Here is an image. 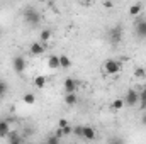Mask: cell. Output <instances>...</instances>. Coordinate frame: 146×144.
<instances>
[{"label": "cell", "mask_w": 146, "mask_h": 144, "mask_svg": "<svg viewBox=\"0 0 146 144\" xmlns=\"http://www.w3.org/2000/svg\"><path fill=\"white\" fill-rule=\"evenodd\" d=\"M122 107H126L124 98H115V100L112 102V110H121Z\"/></svg>", "instance_id": "d6986e66"}, {"label": "cell", "mask_w": 146, "mask_h": 144, "mask_svg": "<svg viewBox=\"0 0 146 144\" xmlns=\"http://www.w3.org/2000/svg\"><path fill=\"white\" fill-rule=\"evenodd\" d=\"M119 71H121V63L117 59H106L104 61V73L106 75L115 76Z\"/></svg>", "instance_id": "7a4b0ae2"}, {"label": "cell", "mask_w": 146, "mask_h": 144, "mask_svg": "<svg viewBox=\"0 0 146 144\" xmlns=\"http://www.w3.org/2000/svg\"><path fill=\"white\" fill-rule=\"evenodd\" d=\"M134 78H138V80H145L146 78V70L143 66H138V68H134Z\"/></svg>", "instance_id": "e0dca14e"}, {"label": "cell", "mask_w": 146, "mask_h": 144, "mask_svg": "<svg viewBox=\"0 0 146 144\" xmlns=\"http://www.w3.org/2000/svg\"><path fill=\"white\" fill-rule=\"evenodd\" d=\"M51 39V31L49 29H44V31H41V34H39V41H42V42H48Z\"/></svg>", "instance_id": "ffe728a7"}, {"label": "cell", "mask_w": 146, "mask_h": 144, "mask_svg": "<svg viewBox=\"0 0 146 144\" xmlns=\"http://www.w3.org/2000/svg\"><path fill=\"white\" fill-rule=\"evenodd\" d=\"M46 143L48 144H58L60 143V137H58V136H49V137L46 139Z\"/></svg>", "instance_id": "603a6c76"}, {"label": "cell", "mask_w": 146, "mask_h": 144, "mask_svg": "<svg viewBox=\"0 0 146 144\" xmlns=\"http://www.w3.org/2000/svg\"><path fill=\"white\" fill-rule=\"evenodd\" d=\"M29 51H31L33 56H41V54L46 51V42H42V41H36V42H33L31 48H29Z\"/></svg>", "instance_id": "52a82bcc"}, {"label": "cell", "mask_w": 146, "mask_h": 144, "mask_svg": "<svg viewBox=\"0 0 146 144\" xmlns=\"http://www.w3.org/2000/svg\"><path fill=\"white\" fill-rule=\"evenodd\" d=\"M82 131H83V126H76V127H73V134L78 136V137H82Z\"/></svg>", "instance_id": "cb8c5ba5"}, {"label": "cell", "mask_w": 146, "mask_h": 144, "mask_svg": "<svg viewBox=\"0 0 146 144\" xmlns=\"http://www.w3.org/2000/svg\"><path fill=\"white\" fill-rule=\"evenodd\" d=\"M7 137H9V141H10V143H21V141H22V137H21V136H17V134H14V132H9V134H7Z\"/></svg>", "instance_id": "7402d4cb"}, {"label": "cell", "mask_w": 146, "mask_h": 144, "mask_svg": "<svg viewBox=\"0 0 146 144\" xmlns=\"http://www.w3.org/2000/svg\"><path fill=\"white\" fill-rule=\"evenodd\" d=\"M65 126H68V120H66V119H61L60 124H58V127H65Z\"/></svg>", "instance_id": "d4e9b609"}, {"label": "cell", "mask_w": 146, "mask_h": 144, "mask_svg": "<svg viewBox=\"0 0 146 144\" xmlns=\"http://www.w3.org/2000/svg\"><path fill=\"white\" fill-rule=\"evenodd\" d=\"M22 17H24V22H26L27 26H31V27H36V26L41 24V14H39V10L34 9V7H27V9H24Z\"/></svg>", "instance_id": "6da1fadb"}, {"label": "cell", "mask_w": 146, "mask_h": 144, "mask_svg": "<svg viewBox=\"0 0 146 144\" xmlns=\"http://www.w3.org/2000/svg\"><path fill=\"white\" fill-rule=\"evenodd\" d=\"M7 92H9V85H7V81L0 80V98H3V97L7 95Z\"/></svg>", "instance_id": "44dd1931"}, {"label": "cell", "mask_w": 146, "mask_h": 144, "mask_svg": "<svg viewBox=\"0 0 146 144\" xmlns=\"http://www.w3.org/2000/svg\"><path fill=\"white\" fill-rule=\"evenodd\" d=\"M141 126H145V127H146V112L141 115Z\"/></svg>", "instance_id": "484cf974"}, {"label": "cell", "mask_w": 146, "mask_h": 144, "mask_svg": "<svg viewBox=\"0 0 146 144\" xmlns=\"http://www.w3.org/2000/svg\"><path fill=\"white\" fill-rule=\"evenodd\" d=\"M22 102H24V104H27V105H33V104H36V95H34L33 92H29V93H24V97H22Z\"/></svg>", "instance_id": "2e32d148"}, {"label": "cell", "mask_w": 146, "mask_h": 144, "mask_svg": "<svg viewBox=\"0 0 146 144\" xmlns=\"http://www.w3.org/2000/svg\"><path fill=\"white\" fill-rule=\"evenodd\" d=\"M2 34H3V31H2V27H0V37H2Z\"/></svg>", "instance_id": "83f0119b"}, {"label": "cell", "mask_w": 146, "mask_h": 144, "mask_svg": "<svg viewBox=\"0 0 146 144\" xmlns=\"http://www.w3.org/2000/svg\"><path fill=\"white\" fill-rule=\"evenodd\" d=\"M73 65V61L70 59V56H66V54H60V68H63V70H70Z\"/></svg>", "instance_id": "30bf717a"}, {"label": "cell", "mask_w": 146, "mask_h": 144, "mask_svg": "<svg viewBox=\"0 0 146 144\" xmlns=\"http://www.w3.org/2000/svg\"><path fill=\"white\" fill-rule=\"evenodd\" d=\"M63 90H65V93H72V92H76L78 90V81L72 78V76H68L65 81H63Z\"/></svg>", "instance_id": "8992f818"}, {"label": "cell", "mask_w": 146, "mask_h": 144, "mask_svg": "<svg viewBox=\"0 0 146 144\" xmlns=\"http://www.w3.org/2000/svg\"><path fill=\"white\" fill-rule=\"evenodd\" d=\"M124 104L127 105V107H136L138 104H139V92H136V90H127V93H126V97H124Z\"/></svg>", "instance_id": "3957f363"}, {"label": "cell", "mask_w": 146, "mask_h": 144, "mask_svg": "<svg viewBox=\"0 0 146 144\" xmlns=\"http://www.w3.org/2000/svg\"><path fill=\"white\" fill-rule=\"evenodd\" d=\"M65 104H66L68 107H75V105L78 104V97H76V93H75V92L65 95Z\"/></svg>", "instance_id": "8fae6325"}, {"label": "cell", "mask_w": 146, "mask_h": 144, "mask_svg": "<svg viewBox=\"0 0 146 144\" xmlns=\"http://www.w3.org/2000/svg\"><path fill=\"white\" fill-rule=\"evenodd\" d=\"M48 66H49L51 70H56V68H60V56H56V54H51V56L48 58Z\"/></svg>", "instance_id": "4fadbf2b"}, {"label": "cell", "mask_w": 146, "mask_h": 144, "mask_svg": "<svg viewBox=\"0 0 146 144\" xmlns=\"http://www.w3.org/2000/svg\"><path fill=\"white\" fill-rule=\"evenodd\" d=\"M95 136H97V132H95V129H94L92 126H83L82 137H83L85 141H94V139H95Z\"/></svg>", "instance_id": "9c48e42d"}, {"label": "cell", "mask_w": 146, "mask_h": 144, "mask_svg": "<svg viewBox=\"0 0 146 144\" xmlns=\"http://www.w3.org/2000/svg\"><path fill=\"white\" fill-rule=\"evenodd\" d=\"M78 2H80L82 5H90V3H92V0H78Z\"/></svg>", "instance_id": "4316f807"}, {"label": "cell", "mask_w": 146, "mask_h": 144, "mask_svg": "<svg viewBox=\"0 0 146 144\" xmlns=\"http://www.w3.org/2000/svg\"><path fill=\"white\" fill-rule=\"evenodd\" d=\"M141 10H143V5L141 3H133L129 7V15L131 17H138V15H141Z\"/></svg>", "instance_id": "7c38bea8"}, {"label": "cell", "mask_w": 146, "mask_h": 144, "mask_svg": "<svg viewBox=\"0 0 146 144\" xmlns=\"http://www.w3.org/2000/svg\"><path fill=\"white\" fill-rule=\"evenodd\" d=\"M139 108L146 110V88H143L139 92Z\"/></svg>", "instance_id": "ac0fdd59"}, {"label": "cell", "mask_w": 146, "mask_h": 144, "mask_svg": "<svg viewBox=\"0 0 146 144\" xmlns=\"http://www.w3.org/2000/svg\"><path fill=\"white\" fill-rule=\"evenodd\" d=\"M109 41L110 44H119L121 41H122V29L119 27V26H115V27H112L109 31Z\"/></svg>", "instance_id": "5b68a950"}, {"label": "cell", "mask_w": 146, "mask_h": 144, "mask_svg": "<svg viewBox=\"0 0 146 144\" xmlns=\"http://www.w3.org/2000/svg\"><path fill=\"white\" fill-rule=\"evenodd\" d=\"M9 132H10V124H9V120H0V137H7Z\"/></svg>", "instance_id": "5bb4252c"}, {"label": "cell", "mask_w": 146, "mask_h": 144, "mask_svg": "<svg viewBox=\"0 0 146 144\" xmlns=\"http://www.w3.org/2000/svg\"><path fill=\"white\" fill-rule=\"evenodd\" d=\"M134 29H136V36L141 37V39H146V20H145V19L136 20Z\"/></svg>", "instance_id": "ba28073f"}, {"label": "cell", "mask_w": 146, "mask_h": 144, "mask_svg": "<svg viewBox=\"0 0 146 144\" xmlns=\"http://www.w3.org/2000/svg\"><path fill=\"white\" fill-rule=\"evenodd\" d=\"M26 66H27V63H26V59L22 56H15L12 59V68H14V71L17 73V75H22V73L26 71Z\"/></svg>", "instance_id": "277c9868"}, {"label": "cell", "mask_w": 146, "mask_h": 144, "mask_svg": "<svg viewBox=\"0 0 146 144\" xmlns=\"http://www.w3.org/2000/svg\"><path fill=\"white\" fill-rule=\"evenodd\" d=\"M46 83H48V80H46V76H42V75H39L34 78V87H36L37 90H42L44 87H46Z\"/></svg>", "instance_id": "9a60e30c"}]
</instances>
